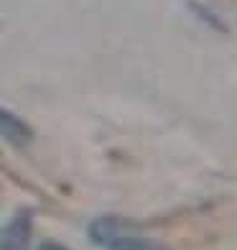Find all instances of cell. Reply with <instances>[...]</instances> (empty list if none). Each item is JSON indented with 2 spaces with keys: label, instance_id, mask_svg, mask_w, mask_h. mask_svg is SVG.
Masks as SVG:
<instances>
[{
  "label": "cell",
  "instance_id": "cell-2",
  "mask_svg": "<svg viewBox=\"0 0 237 250\" xmlns=\"http://www.w3.org/2000/svg\"><path fill=\"white\" fill-rule=\"evenodd\" d=\"M120 235V220L118 217H97L92 225H89V240L97 245H112Z\"/></svg>",
  "mask_w": 237,
  "mask_h": 250
},
{
  "label": "cell",
  "instance_id": "cell-3",
  "mask_svg": "<svg viewBox=\"0 0 237 250\" xmlns=\"http://www.w3.org/2000/svg\"><path fill=\"white\" fill-rule=\"evenodd\" d=\"M0 123H3V138L13 146H26L31 141V128L16 115H10L8 110L0 112Z\"/></svg>",
  "mask_w": 237,
  "mask_h": 250
},
{
  "label": "cell",
  "instance_id": "cell-1",
  "mask_svg": "<svg viewBox=\"0 0 237 250\" xmlns=\"http://www.w3.org/2000/svg\"><path fill=\"white\" fill-rule=\"evenodd\" d=\"M33 214L31 209H18L3 227V250H28L31 248Z\"/></svg>",
  "mask_w": 237,
  "mask_h": 250
},
{
  "label": "cell",
  "instance_id": "cell-4",
  "mask_svg": "<svg viewBox=\"0 0 237 250\" xmlns=\"http://www.w3.org/2000/svg\"><path fill=\"white\" fill-rule=\"evenodd\" d=\"M107 250H168L163 243L148 240V237H118Z\"/></svg>",
  "mask_w": 237,
  "mask_h": 250
},
{
  "label": "cell",
  "instance_id": "cell-5",
  "mask_svg": "<svg viewBox=\"0 0 237 250\" xmlns=\"http://www.w3.org/2000/svg\"><path fill=\"white\" fill-rule=\"evenodd\" d=\"M39 250H69L66 245H61V243H43Z\"/></svg>",
  "mask_w": 237,
  "mask_h": 250
}]
</instances>
